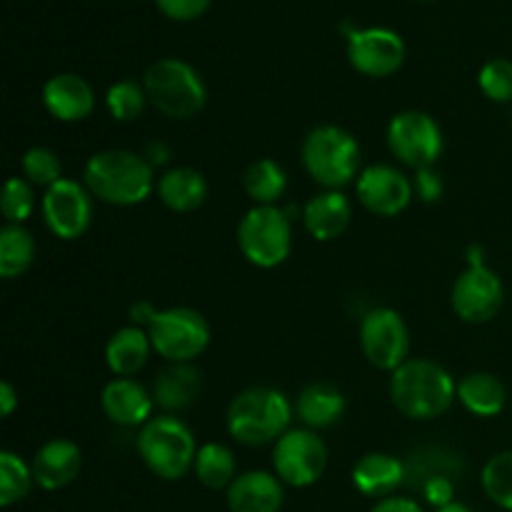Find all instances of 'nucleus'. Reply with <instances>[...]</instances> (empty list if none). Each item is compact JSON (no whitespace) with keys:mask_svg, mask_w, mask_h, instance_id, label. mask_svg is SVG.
<instances>
[{"mask_svg":"<svg viewBox=\"0 0 512 512\" xmlns=\"http://www.w3.org/2000/svg\"><path fill=\"white\" fill-rule=\"evenodd\" d=\"M105 418L118 428H143L155 410V398L135 378H113L100 393Z\"/></svg>","mask_w":512,"mask_h":512,"instance_id":"nucleus-16","label":"nucleus"},{"mask_svg":"<svg viewBox=\"0 0 512 512\" xmlns=\"http://www.w3.org/2000/svg\"><path fill=\"white\" fill-rule=\"evenodd\" d=\"M158 315V310L153 308V303L143 300V303H135L130 308V318H133V325H140V328L148 330V325L153 323V318Z\"/></svg>","mask_w":512,"mask_h":512,"instance_id":"nucleus-42","label":"nucleus"},{"mask_svg":"<svg viewBox=\"0 0 512 512\" xmlns=\"http://www.w3.org/2000/svg\"><path fill=\"white\" fill-rule=\"evenodd\" d=\"M210 3L213 0H155V5H158L165 18L180 20V23L200 18L210 8Z\"/></svg>","mask_w":512,"mask_h":512,"instance_id":"nucleus-37","label":"nucleus"},{"mask_svg":"<svg viewBox=\"0 0 512 512\" xmlns=\"http://www.w3.org/2000/svg\"><path fill=\"white\" fill-rule=\"evenodd\" d=\"M145 160H148L150 165H165L170 160V148L165 143H150L148 148H145Z\"/></svg>","mask_w":512,"mask_h":512,"instance_id":"nucleus-43","label":"nucleus"},{"mask_svg":"<svg viewBox=\"0 0 512 512\" xmlns=\"http://www.w3.org/2000/svg\"><path fill=\"white\" fill-rule=\"evenodd\" d=\"M480 483L498 508L512 512V450H503L485 463Z\"/></svg>","mask_w":512,"mask_h":512,"instance_id":"nucleus-33","label":"nucleus"},{"mask_svg":"<svg viewBox=\"0 0 512 512\" xmlns=\"http://www.w3.org/2000/svg\"><path fill=\"white\" fill-rule=\"evenodd\" d=\"M203 388V375L193 363H168L153 380L155 408L165 410L168 415L190 408Z\"/></svg>","mask_w":512,"mask_h":512,"instance_id":"nucleus-22","label":"nucleus"},{"mask_svg":"<svg viewBox=\"0 0 512 512\" xmlns=\"http://www.w3.org/2000/svg\"><path fill=\"white\" fill-rule=\"evenodd\" d=\"M328 468V445L315 430L290 428L273 445V470L290 488H310Z\"/></svg>","mask_w":512,"mask_h":512,"instance_id":"nucleus-11","label":"nucleus"},{"mask_svg":"<svg viewBox=\"0 0 512 512\" xmlns=\"http://www.w3.org/2000/svg\"><path fill=\"white\" fill-rule=\"evenodd\" d=\"M145 105H148V95H145L143 83L133 78L115 80L105 93V108L113 115L118 123H133L143 115Z\"/></svg>","mask_w":512,"mask_h":512,"instance_id":"nucleus-32","label":"nucleus"},{"mask_svg":"<svg viewBox=\"0 0 512 512\" xmlns=\"http://www.w3.org/2000/svg\"><path fill=\"white\" fill-rule=\"evenodd\" d=\"M355 193H358L360 205L380 218H395L408 210L415 198L413 180L395 165L385 163L363 168V173L355 180Z\"/></svg>","mask_w":512,"mask_h":512,"instance_id":"nucleus-14","label":"nucleus"},{"mask_svg":"<svg viewBox=\"0 0 512 512\" xmlns=\"http://www.w3.org/2000/svg\"><path fill=\"white\" fill-rule=\"evenodd\" d=\"M20 168H23V178L28 180L33 188L48 190L50 185L58 183L63 178V163H60L58 153L45 145H35L20 160Z\"/></svg>","mask_w":512,"mask_h":512,"instance_id":"nucleus-34","label":"nucleus"},{"mask_svg":"<svg viewBox=\"0 0 512 512\" xmlns=\"http://www.w3.org/2000/svg\"><path fill=\"white\" fill-rule=\"evenodd\" d=\"M148 103L170 120H190L208 103V88L190 63L180 58H160L143 75Z\"/></svg>","mask_w":512,"mask_h":512,"instance_id":"nucleus-5","label":"nucleus"},{"mask_svg":"<svg viewBox=\"0 0 512 512\" xmlns=\"http://www.w3.org/2000/svg\"><path fill=\"white\" fill-rule=\"evenodd\" d=\"M153 350L168 363H193L210 345V325L205 315L195 308L158 310L148 325Z\"/></svg>","mask_w":512,"mask_h":512,"instance_id":"nucleus-9","label":"nucleus"},{"mask_svg":"<svg viewBox=\"0 0 512 512\" xmlns=\"http://www.w3.org/2000/svg\"><path fill=\"white\" fill-rule=\"evenodd\" d=\"M153 353L148 330L140 325H125L115 330L110 340L105 343V363L115 378H135L148 363Z\"/></svg>","mask_w":512,"mask_h":512,"instance_id":"nucleus-24","label":"nucleus"},{"mask_svg":"<svg viewBox=\"0 0 512 512\" xmlns=\"http://www.w3.org/2000/svg\"><path fill=\"white\" fill-rule=\"evenodd\" d=\"M295 418L310 430H328L345 415V395L330 383H310L298 393L293 403Z\"/></svg>","mask_w":512,"mask_h":512,"instance_id":"nucleus-23","label":"nucleus"},{"mask_svg":"<svg viewBox=\"0 0 512 512\" xmlns=\"http://www.w3.org/2000/svg\"><path fill=\"white\" fill-rule=\"evenodd\" d=\"M435 512H473V510H470L468 505H463V503H450V505H445V508H440Z\"/></svg>","mask_w":512,"mask_h":512,"instance_id":"nucleus-44","label":"nucleus"},{"mask_svg":"<svg viewBox=\"0 0 512 512\" xmlns=\"http://www.w3.org/2000/svg\"><path fill=\"white\" fill-rule=\"evenodd\" d=\"M458 400L475 418H495L508 405V388L493 373H468L458 380Z\"/></svg>","mask_w":512,"mask_h":512,"instance_id":"nucleus-26","label":"nucleus"},{"mask_svg":"<svg viewBox=\"0 0 512 512\" xmlns=\"http://www.w3.org/2000/svg\"><path fill=\"white\" fill-rule=\"evenodd\" d=\"M423 498L433 505L435 510L445 508V505L455 503V480L445 478V475H438V478H430L428 483L420 488Z\"/></svg>","mask_w":512,"mask_h":512,"instance_id":"nucleus-39","label":"nucleus"},{"mask_svg":"<svg viewBox=\"0 0 512 512\" xmlns=\"http://www.w3.org/2000/svg\"><path fill=\"white\" fill-rule=\"evenodd\" d=\"M283 480L268 470L240 473L228 488L230 512H280L285 503Z\"/></svg>","mask_w":512,"mask_h":512,"instance_id":"nucleus-20","label":"nucleus"},{"mask_svg":"<svg viewBox=\"0 0 512 512\" xmlns=\"http://www.w3.org/2000/svg\"><path fill=\"white\" fill-rule=\"evenodd\" d=\"M413 190H415V198H420L423 203H438L445 193V185H443V175L433 168H420L415 170L413 175Z\"/></svg>","mask_w":512,"mask_h":512,"instance_id":"nucleus-38","label":"nucleus"},{"mask_svg":"<svg viewBox=\"0 0 512 512\" xmlns=\"http://www.w3.org/2000/svg\"><path fill=\"white\" fill-rule=\"evenodd\" d=\"M295 408L288 395L275 388H248L228 405V433L235 443L260 448L278 443L290 430Z\"/></svg>","mask_w":512,"mask_h":512,"instance_id":"nucleus-3","label":"nucleus"},{"mask_svg":"<svg viewBox=\"0 0 512 512\" xmlns=\"http://www.w3.org/2000/svg\"><path fill=\"white\" fill-rule=\"evenodd\" d=\"M35 210V188L25 178H8L0 195V213L5 223L23 225Z\"/></svg>","mask_w":512,"mask_h":512,"instance_id":"nucleus-35","label":"nucleus"},{"mask_svg":"<svg viewBox=\"0 0 512 512\" xmlns=\"http://www.w3.org/2000/svg\"><path fill=\"white\" fill-rule=\"evenodd\" d=\"M370 512H425V510L420 508L418 500L400 498V495H390V498L378 500V505H375Z\"/></svg>","mask_w":512,"mask_h":512,"instance_id":"nucleus-40","label":"nucleus"},{"mask_svg":"<svg viewBox=\"0 0 512 512\" xmlns=\"http://www.w3.org/2000/svg\"><path fill=\"white\" fill-rule=\"evenodd\" d=\"M43 105L60 123H83L95 110V90L78 73H58L43 85Z\"/></svg>","mask_w":512,"mask_h":512,"instance_id":"nucleus-18","label":"nucleus"},{"mask_svg":"<svg viewBox=\"0 0 512 512\" xmlns=\"http://www.w3.org/2000/svg\"><path fill=\"white\" fill-rule=\"evenodd\" d=\"M40 213L43 223L55 238L60 240H78L88 233L93 223V195L73 178H60L58 183L50 185L40 200Z\"/></svg>","mask_w":512,"mask_h":512,"instance_id":"nucleus-13","label":"nucleus"},{"mask_svg":"<svg viewBox=\"0 0 512 512\" xmlns=\"http://www.w3.org/2000/svg\"><path fill=\"white\" fill-rule=\"evenodd\" d=\"M405 468H408V483L420 490L430 478H438V475L455 480V475L463 473V460L445 445H423L410 453Z\"/></svg>","mask_w":512,"mask_h":512,"instance_id":"nucleus-27","label":"nucleus"},{"mask_svg":"<svg viewBox=\"0 0 512 512\" xmlns=\"http://www.w3.org/2000/svg\"><path fill=\"white\" fill-rule=\"evenodd\" d=\"M348 60L360 75L390 78L405 63V40L390 28H363L348 35Z\"/></svg>","mask_w":512,"mask_h":512,"instance_id":"nucleus-15","label":"nucleus"},{"mask_svg":"<svg viewBox=\"0 0 512 512\" xmlns=\"http://www.w3.org/2000/svg\"><path fill=\"white\" fill-rule=\"evenodd\" d=\"M363 150L355 135L340 125H318L300 145L303 168L323 190H343L358 180Z\"/></svg>","mask_w":512,"mask_h":512,"instance_id":"nucleus-4","label":"nucleus"},{"mask_svg":"<svg viewBox=\"0 0 512 512\" xmlns=\"http://www.w3.org/2000/svg\"><path fill=\"white\" fill-rule=\"evenodd\" d=\"M33 478L35 485L48 493L68 488L83 468V450L78 443L68 438H53L40 445L33 455Z\"/></svg>","mask_w":512,"mask_h":512,"instance_id":"nucleus-17","label":"nucleus"},{"mask_svg":"<svg viewBox=\"0 0 512 512\" xmlns=\"http://www.w3.org/2000/svg\"><path fill=\"white\" fill-rule=\"evenodd\" d=\"M390 400L410 420H435L458 400V380L430 358H410L390 373Z\"/></svg>","mask_w":512,"mask_h":512,"instance_id":"nucleus-2","label":"nucleus"},{"mask_svg":"<svg viewBox=\"0 0 512 512\" xmlns=\"http://www.w3.org/2000/svg\"><path fill=\"white\" fill-rule=\"evenodd\" d=\"M408 483V468L390 453H368L353 465V485L365 498L385 500Z\"/></svg>","mask_w":512,"mask_h":512,"instance_id":"nucleus-21","label":"nucleus"},{"mask_svg":"<svg viewBox=\"0 0 512 512\" xmlns=\"http://www.w3.org/2000/svg\"><path fill=\"white\" fill-rule=\"evenodd\" d=\"M238 248L250 265L273 270L293 253V218L280 205H253L238 225Z\"/></svg>","mask_w":512,"mask_h":512,"instance_id":"nucleus-7","label":"nucleus"},{"mask_svg":"<svg viewBox=\"0 0 512 512\" xmlns=\"http://www.w3.org/2000/svg\"><path fill=\"white\" fill-rule=\"evenodd\" d=\"M388 148L408 168H433L443 155L445 140L438 120L425 110H403L388 123Z\"/></svg>","mask_w":512,"mask_h":512,"instance_id":"nucleus-10","label":"nucleus"},{"mask_svg":"<svg viewBox=\"0 0 512 512\" xmlns=\"http://www.w3.org/2000/svg\"><path fill=\"white\" fill-rule=\"evenodd\" d=\"M243 190L255 205H278L288 190V173L273 158H258L245 168Z\"/></svg>","mask_w":512,"mask_h":512,"instance_id":"nucleus-29","label":"nucleus"},{"mask_svg":"<svg viewBox=\"0 0 512 512\" xmlns=\"http://www.w3.org/2000/svg\"><path fill=\"white\" fill-rule=\"evenodd\" d=\"M18 403L20 398L18 393H15V388L8 380H3V383H0V415H3V418H10V415L15 413V408H18Z\"/></svg>","mask_w":512,"mask_h":512,"instance_id":"nucleus-41","label":"nucleus"},{"mask_svg":"<svg viewBox=\"0 0 512 512\" xmlns=\"http://www.w3.org/2000/svg\"><path fill=\"white\" fill-rule=\"evenodd\" d=\"M33 485V468L18 453L3 450L0 453V505L10 508V505L20 503L23 498H28Z\"/></svg>","mask_w":512,"mask_h":512,"instance_id":"nucleus-31","label":"nucleus"},{"mask_svg":"<svg viewBox=\"0 0 512 512\" xmlns=\"http://www.w3.org/2000/svg\"><path fill=\"white\" fill-rule=\"evenodd\" d=\"M38 245L25 225L5 223L0 228V278L15 280L33 265Z\"/></svg>","mask_w":512,"mask_h":512,"instance_id":"nucleus-28","label":"nucleus"},{"mask_svg":"<svg viewBox=\"0 0 512 512\" xmlns=\"http://www.w3.org/2000/svg\"><path fill=\"white\" fill-rule=\"evenodd\" d=\"M478 85L493 103H512V60L493 58L480 68Z\"/></svg>","mask_w":512,"mask_h":512,"instance_id":"nucleus-36","label":"nucleus"},{"mask_svg":"<svg viewBox=\"0 0 512 512\" xmlns=\"http://www.w3.org/2000/svg\"><path fill=\"white\" fill-rule=\"evenodd\" d=\"M195 478L208 490H228L238 478V463L228 445L205 443L198 448L193 465Z\"/></svg>","mask_w":512,"mask_h":512,"instance_id":"nucleus-30","label":"nucleus"},{"mask_svg":"<svg viewBox=\"0 0 512 512\" xmlns=\"http://www.w3.org/2000/svg\"><path fill=\"white\" fill-rule=\"evenodd\" d=\"M138 453L145 468L160 480H180L193 470L198 443L178 415H155L140 428Z\"/></svg>","mask_w":512,"mask_h":512,"instance_id":"nucleus-6","label":"nucleus"},{"mask_svg":"<svg viewBox=\"0 0 512 512\" xmlns=\"http://www.w3.org/2000/svg\"><path fill=\"white\" fill-rule=\"evenodd\" d=\"M160 203L173 213H193V210L203 208L208 200V180L200 170L180 165V168L165 170L155 185Z\"/></svg>","mask_w":512,"mask_h":512,"instance_id":"nucleus-25","label":"nucleus"},{"mask_svg":"<svg viewBox=\"0 0 512 512\" xmlns=\"http://www.w3.org/2000/svg\"><path fill=\"white\" fill-rule=\"evenodd\" d=\"M505 303V288L500 275L485 263V250L480 245L468 248V268L455 278L450 290L453 313L463 323H490Z\"/></svg>","mask_w":512,"mask_h":512,"instance_id":"nucleus-8","label":"nucleus"},{"mask_svg":"<svg viewBox=\"0 0 512 512\" xmlns=\"http://www.w3.org/2000/svg\"><path fill=\"white\" fill-rule=\"evenodd\" d=\"M305 230L318 243L338 240L353 220V205L343 190H320L300 210Z\"/></svg>","mask_w":512,"mask_h":512,"instance_id":"nucleus-19","label":"nucleus"},{"mask_svg":"<svg viewBox=\"0 0 512 512\" xmlns=\"http://www.w3.org/2000/svg\"><path fill=\"white\" fill-rule=\"evenodd\" d=\"M360 350L378 370H398L410 360V330L403 315L393 308H373L360 320Z\"/></svg>","mask_w":512,"mask_h":512,"instance_id":"nucleus-12","label":"nucleus"},{"mask_svg":"<svg viewBox=\"0 0 512 512\" xmlns=\"http://www.w3.org/2000/svg\"><path fill=\"white\" fill-rule=\"evenodd\" d=\"M83 183L95 200L115 208H133L153 195L155 168L133 150H100L83 168Z\"/></svg>","mask_w":512,"mask_h":512,"instance_id":"nucleus-1","label":"nucleus"}]
</instances>
